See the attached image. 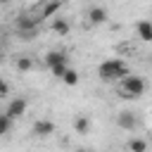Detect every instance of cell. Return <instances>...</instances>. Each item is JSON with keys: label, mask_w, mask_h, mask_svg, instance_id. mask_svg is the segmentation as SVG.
I'll use <instances>...</instances> for the list:
<instances>
[{"label": "cell", "mask_w": 152, "mask_h": 152, "mask_svg": "<svg viewBox=\"0 0 152 152\" xmlns=\"http://www.w3.org/2000/svg\"><path fill=\"white\" fill-rule=\"evenodd\" d=\"M128 74H131V71H128V64H126L124 59H119V57L104 59V62L97 66V76H100V81H104V83H116V81L126 78Z\"/></svg>", "instance_id": "cell-1"}, {"label": "cell", "mask_w": 152, "mask_h": 152, "mask_svg": "<svg viewBox=\"0 0 152 152\" xmlns=\"http://www.w3.org/2000/svg\"><path fill=\"white\" fill-rule=\"evenodd\" d=\"M145 88H147L145 78L142 76H135V74H128L126 78L119 81V95L124 100H138V97H142L145 95Z\"/></svg>", "instance_id": "cell-2"}, {"label": "cell", "mask_w": 152, "mask_h": 152, "mask_svg": "<svg viewBox=\"0 0 152 152\" xmlns=\"http://www.w3.org/2000/svg\"><path fill=\"white\" fill-rule=\"evenodd\" d=\"M38 26H40V19L38 17H19L17 19V33L24 38V40H31V36L38 31Z\"/></svg>", "instance_id": "cell-3"}, {"label": "cell", "mask_w": 152, "mask_h": 152, "mask_svg": "<svg viewBox=\"0 0 152 152\" xmlns=\"http://www.w3.org/2000/svg\"><path fill=\"white\" fill-rule=\"evenodd\" d=\"M26 109H28V102H26V97H14V100H10V104H7L5 114H7L12 121H17L19 116H24V114H26Z\"/></svg>", "instance_id": "cell-4"}, {"label": "cell", "mask_w": 152, "mask_h": 152, "mask_svg": "<svg viewBox=\"0 0 152 152\" xmlns=\"http://www.w3.org/2000/svg\"><path fill=\"white\" fill-rule=\"evenodd\" d=\"M138 124H140V119H138L131 109H121V112L116 114V126L124 128V131H135Z\"/></svg>", "instance_id": "cell-5"}, {"label": "cell", "mask_w": 152, "mask_h": 152, "mask_svg": "<svg viewBox=\"0 0 152 152\" xmlns=\"http://www.w3.org/2000/svg\"><path fill=\"white\" fill-rule=\"evenodd\" d=\"M31 131H33V135H38V138H50V135L55 133V124H52L50 119H38Z\"/></svg>", "instance_id": "cell-6"}, {"label": "cell", "mask_w": 152, "mask_h": 152, "mask_svg": "<svg viewBox=\"0 0 152 152\" xmlns=\"http://www.w3.org/2000/svg\"><path fill=\"white\" fill-rule=\"evenodd\" d=\"M45 64L52 69V66H59V64H69V57H66V52L64 50H50L48 55H45Z\"/></svg>", "instance_id": "cell-7"}, {"label": "cell", "mask_w": 152, "mask_h": 152, "mask_svg": "<svg viewBox=\"0 0 152 152\" xmlns=\"http://www.w3.org/2000/svg\"><path fill=\"white\" fill-rule=\"evenodd\" d=\"M62 10V2L59 0H50V2H45L43 7H40V14H38V19H55V14Z\"/></svg>", "instance_id": "cell-8"}, {"label": "cell", "mask_w": 152, "mask_h": 152, "mask_svg": "<svg viewBox=\"0 0 152 152\" xmlns=\"http://www.w3.org/2000/svg\"><path fill=\"white\" fill-rule=\"evenodd\" d=\"M88 21H90V24H104V21H107V10L100 7V5H93V7L88 10Z\"/></svg>", "instance_id": "cell-9"}, {"label": "cell", "mask_w": 152, "mask_h": 152, "mask_svg": "<svg viewBox=\"0 0 152 152\" xmlns=\"http://www.w3.org/2000/svg\"><path fill=\"white\" fill-rule=\"evenodd\" d=\"M138 36H140V40H145V43L152 40V21H150V19L138 21Z\"/></svg>", "instance_id": "cell-10"}, {"label": "cell", "mask_w": 152, "mask_h": 152, "mask_svg": "<svg viewBox=\"0 0 152 152\" xmlns=\"http://www.w3.org/2000/svg\"><path fill=\"white\" fill-rule=\"evenodd\" d=\"M74 131H76V133H81V135H83V133H88V131H90V119H88L86 114H78V116L74 119Z\"/></svg>", "instance_id": "cell-11"}, {"label": "cell", "mask_w": 152, "mask_h": 152, "mask_svg": "<svg viewBox=\"0 0 152 152\" xmlns=\"http://www.w3.org/2000/svg\"><path fill=\"white\" fill-rule=\"evenodd\" d=\"M50 26H52V31H55L57 36H66V33H69V28H71V26H69V21H66V19H59V17H55Z\"/></svg>", "instance_id": "cell-12"}, {"label": "cell", "mask_w": 152, "mask_h": 152, "mask_svg": "<svg viewBox=\"0 0 152 152\" xmlns=\"http://www.w3.org/2000/svg\"><path fill=\"white\" fill-rule=\"evenodd\" d=\"M128 150H131V152H147V140H142V138H131V140H128Z\"/></svg>", "instance_id": "cell-13"}, {"label": "cell", "mask_w": 152, "mask_h": 152, "mask_svg": "<svg viewBox=\"0 0 152 152\" xmlns=\"http://www.w3.org/2000/svg\"><path fill=\"white\" fill-rule=\"evenodd\" d=\"M59 81H64V83H66V86H76V83H78V71H76V69H71V66H69V69H66V71H64V76H62V78H59Z\"/></svg>", "instance_id": "cell-14"}, {"label": "cell", "mask_w": 152, "mask_h": 152, "mask_svg": "<svg viewBox=\"0 0 152 152\" xmlns=\"http://www.w3.org/2000/svg\"><path fill=\"white\" fill-rule=\"evenodd\" d=\"M12 124H14V121L2 112V114H0V138H2V135H7V133L12 131Z\"/></svg>", "instance_id": "cell-15"}, {"label": "cell", "mask_w": 152, "mask_h": 152, "mask_svg": "<svg viewBox=\"0 0 152 152\" xmlns=\"http://www.w3.org/2000/svg\"><path fill=\"white\" fill-rule=\"evenodd\" d=\"M14 66H17V71H31V69H33V59L24 55V57H19V59H17V64H14Z\"/></svg>", "instance_id": "cell-16"}, {"label": "cell", "mask_w": 152, "mask_h": 152, "mask_svg": "<svg viewBox=\"0 0 152 152\" xmlns=\"http://www.w3.org/2000/svg\"><path fill=\"white\" fill-rule=\"evenodd\" d=\"M66 69H69V64H59V66H52L50 71H52V76H57V78H62Z\"/></svg>", "instance_id": "cell-17"}, {"label": "cell", "mask_w": 152, "mask_h": 152, "mask_svg": "<svg viewBox=\"0 0 152 152\" xmlns=\"http://www.w3.org/2000/svg\"><path fill=\"white\" fill-rule=\"evenodd\" d=\"M5 95H10V83L0 76V97H5Z\"/></svg>", "instance_id": "cell-18"}, {"label": "cell", "mask_w": 152, "mask_h": 152, "mask_svg": "<svg viewBox=\"0 0 152 152\" xmlns=\"http://www.w3.org/2000/svg\"><path fill=\"white\" fill-rule=\"evenodd\" d=\"M76 152H88V150H86V147H78V150H76Z\"/></svg>", "instance_id": "cell-19"}, {"label": "cell", "mask_w": 152, "mask_h": 152, "mask_svg": "<svg viewBox=\"0 0 152 152\" xmlns=\"http://www.w3.org/2000/svg\"><path fill=\"white\" fill-rule=\"evenodd\" d=\"M2 59H5V55H2V50H0V64H2Z\"/></svg>", "instance_id": "cell-20"}]
</instances>
